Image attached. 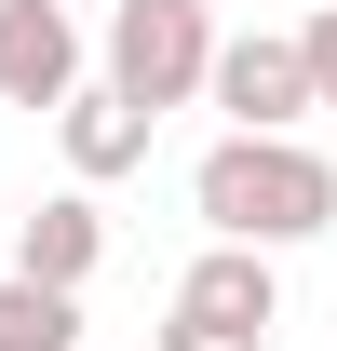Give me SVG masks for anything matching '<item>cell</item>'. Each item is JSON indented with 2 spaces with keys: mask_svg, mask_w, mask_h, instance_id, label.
Here are the masks:
<instances>
[{
  "mask_svg": "<svg viewBox=\"0 0 337 351\" xmlns=\"http://www.w3.org/2000/svg\"><path fill=\"white\" fill-rule=\"evenodd\" d=\"M189 203H203L216 243H256V257H284L310 230H337V162L310 135H216L203 162H189Z\"/></svg>",
  "mask_w": 337,
  "mask_h": 351,
  "instance_id": "cell-1",
  "label": "cell"
},
{
  "mask_svg": "<svg viewBox=\"0 0 337 351\" xmlns=\"http://www.w3.org/2000/svg\"><path fill=\"white\" fill-rule=\"evenodd\" d=\"M270 324H284V270L256 243H203L175 270V311H162L149 351H270Z\"/></svg>",
  "mask_w": 337,
  "mask_h": 351,
  "instance_id": "cell-2",
  "label": "cell"
},
{
  "mask_svg": "<svg viewBox=\"0 0 337 351\" xmlns=\"http://www.w3.org/2000/svg\"><path fill=\"white\" fill-rule=\"evenodd\" d=\"M216 54V0H108V95H135L149 122L203 95Z\"/></svg>",
  "mask_w": 337,
  "mask_h": 351,
  "instance_id": "cell-3",
  "label": "cell"
},
{
  "mask_svg": "<svg viewBox=\"0 0 337 351\" xmlns=\"http://www.w3.org/2000/svg\"><path fill=\"white\" fill-rule=\"evenodd\" d=\"M203 95L229 108V135H297V122H310L297 27H243V41H216V54H203Z\"/></svg>",
  "mask_w": 337,
  "mask_h": 351,
  "instance_id": "cell-4",
  "label": "cell"
},
{
  "mask_svg": "<svg viewBox=\"0 0 337 351\" xmlns=\"http://www.w3.org/2000/svg\"><path fill=\"white\" fill-rule=\"evenodd\" d=\"M82 82V14L68 0H0V108H54Z\"/></svg>",
  "mask_w": 337,
  "mask_h": 351,
  "instance_id": "cell-5",
  "label": "cell"
},
{
  "mask_svg": "<svg viewBox=\"0 0 337 351\" xmlns=\"http://www.w3.org/2000/svg\"><path fill=\"white\" fill-rule=\"evenodd\" d=\"M54 149H68V176H82V189H108V176L149 162V108H135V95H108V82H68V95H54Z\"/></svg>",
  "mask_w": 337,
  "mask_h": 351,
  "instance_id": "cell-6",
  "label": "cell"
},
{
  "mask_svg": "<svg viewBox=\"0 0 337 351\" xmlns=\"http://www.w3.org/2000/svg\"><path fill=\"white\" fill-rule=\"evenodd\" d=\"M95 257H108L95 189H54V203H27V217H14V270H27V284H68V298H82V284H95Z\"/></svg>",
  "mask_w": 337,
  "mask_h": 351,
  "instance_id": "cell-7",
  "label": "cell"
},
{
  "mask_svg": "<svg viewBox=\"0 0 337 351\" xmlns=\"http://www.w3.org/2000/svg\"><path fill=\"white\" fill-rule=\"evenodd\" d=\"M0 351H82V298H68V284H27V270H0Z\"/></svg>",
  "mask_w": 337,
  "mask_h": 351,
  "instance_id": "cell-8",
  "label": "cell"
},
{
  "mask_svg": "<svg viewBox=\"0 0 337 351\" xmlns=\"http://www.w3.org/2000/svg\"><path fill=\"white\" fill-rule=\"evenodd\" d=\"M297 82H310V122H337V0L297 27Z\"/></svg>",
  "mask_w": 337,
  "mask_h": 351,
  "instance_id": "cell-9",
  "label": "cell"
}]
</instances>
